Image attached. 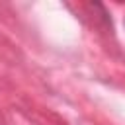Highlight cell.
I'll return each mask as SVG.
<instances>
[]
</instances>
